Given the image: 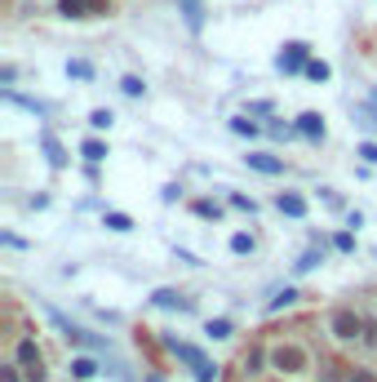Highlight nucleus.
<instances>
[{
    "label": "nucleus",
    "mask_w": 377,
    "mask_h": 382,
    "mask_svg": "<svg viewBox=\"0 0 377 382\" xmlns=\"http://www.w3.org/2000/svg\"><path fill=\"white\" fill-rule=\"evenodd\" d=\"M279 213H288V218H302V213H307V200L302 196H293V191H279Z\"/></svg>",
    "instance_id": "7"
},
{
    "label": "nucleus",
    "mask_w": 377,
    "mask_h": 382,
    "mask_svg": "<svg viewBox=\"0 0 377 382\" xmlns=\"http://www.w3.org/2000/svg\"><path fill=\"white\" fill-rule=\"evenodd\" d=\"M107 227H111V231H129V218H125V213H107Z\"/></svg>",
    "instance_id": "14"
},
{
    "label": "nucleus",
    "mask_w": 377,
    "mask_h": 382,
    "mask_svg": "<svg viewBox=\"0 0 377 382\" xmlns=\"http://www.w3.org/2000/svg\"><path fill=\"white\" fill-rule=\"evenodd\" d=\"M307 76L311 80H328V63H307Z\"/></svg>",
    "instance_id": "15"
},
{
    "label": "nucleus",
    "mask_w": 377,
    "mask_h": 382,
    "mask_svg": "<svg viewBox=\"0 0 377 382\" xmlns=\"http://www.w3.org/2000/svg\"><path fill=\"white\" fill-rule=\"evenodd\" d=\"M298 129H302L307 138H324V121H320L315 112H302V116H298Z\"/></svg>",
    "instance_id": "8"
},
{
    "label": "nucleus",
    "mask_w": 377,
    "mask_h": 382,
    "mask_svg": "<svg viewBox=\"0 0 377 382\" xmlns=\"http://www.w3.org/2000/svg\"><path fill=\"white\" fill-rule=\"evenodd\" d=\"M58 9H63L67 18H89V5H84V0H58Z\"/></svg>",
    "instance_id": "10"
},
{
    "label": "nucleus",
    "mask_w": 377,
    "mask_h": 382,
    "mask_svg": "<svg viewBox=\"0 0 377 382\" xmlns=\"http://www.w3.org/2000/svg\"><path fill=\"white\" fill-rule=\"evenodd\" d=\"M293 298H298L293 289H284V293H275V298H271V312H279V307H288V303H293Z\"/></svg>",
    "instance_id": "18"
},
{
    "label": "nucleus",
    "mask_w": 377,
    "mask_h": 382,
    "mask_svg": "<svg viewBox=\"0 0 377 382\" xmlns=\"http://www.w3.org/2000/svg\"><path fill=\"white\" fill-rule=\"evenodd\" d=\"M249 165L258 174H279V169H284V160H275V156H249Z\"/></svg>",
    "instance_id": "9"
},
{
    "label": "nucleus",
    "mask_w": 377,
    "mask_h": 382,
    "mask_svg": "<svg viewBox=\"0 0 377 382\" xmlns=\"http://www.w3.org/2000/svg\"><path fill=\"white\" fill-rule=\"evenodd\" d=\"M360 329H364V325H360L355 312H337V316H333V333H337V338H355Z\"/></svg>",
    "instance_id": "5"
},
{
    "label": "nucleus",
    "mask_w": 377,
    "mask_h": 382,
    "mask_svg": "<svg viewBox=\"0 0 377 382\" xmlns=\"http://www.w3.org/2000/svg\"><path fill=\"white\" fill-rule=\"evenodd\" d=\"M196 213H200V218H217V205H209V200H196Z\"/></svg>",
    "instance_id": "21"
},
{
    "label": "nucleus",
    "mask_w": 377,
    "mask_h": 382,
    "mask_svg": "<svg viewBox=\"0 0 377 382\" xmlns=\"http://www.w3.org/2000/svg\"><path fill=\"white\" fill-rule=\"evenodd\" d=\"M67 71H71L76 80H89V76H93V67L84 63V58H76V63H67Z\"/></svg>",
    "instance_id": "12"
},
{
    "label": "nucleus",
    "mask_w": 377,
    "mask_h": 382,
    "mask_svg": "<svg viewBox=\"0 0 377 382\" xmlns=\"http://www.w3.org/2000/svg\"><path fill=\"white\" fill-rule=\"evenodd\" d=\"M89 125H93V129H107V125H111V112H93Z\"/></svg>",
    "instance_id": "19"
},
{
    "label": "nucleus",
    "mask_w": 377,
    "mask_h": 382,
    "mask_svg": "<svg viewBox=\"0 0 377 382\" xmlns=\"http://www.w3.org/2000/svg\"><path fill=\"white\" fill-rule=\"evenodd\" d=\"M147 382H160V378H147Z\"/></svg>",
    "instance_id": "29"
},
{
    "label": "nucleus",
    "mask_w": 377,
    "mask_h": 382,
    "mask_svg": "<svg viewBox=\"0 0 377 382\" xmlns=\"http://www.w3.org/2000/svg\"><path fill=\"white\" fill-rule=\"evenodd\" d=\"M315 262H320V254H315V249H307V254H302V262H298V271H311Z\"/></svg>",
    "instance_id": "20"
},
{
    "label": "nucleus",
    "mask_w": 377,
    "mask_h": 382,
    "mask_svg": "<svg viewBox=\"0 0 377 382\" xmlns=\"http://www.w3.org/2000/svg\"><path fill=\"white\" fill-rule=\"evenodd\" d=\"M271 360H275L279 374H302V369H307V351L302 347H275Z\"/></svg>",
    "instance_id": "2"
},
{
    "label": "nucleus",
    "mask_w": 377,
    "mask_h": 382,
    "mask_svg": "<svg viewBox=\"0 0 377 382\" xmlns=\"http://www.w3.org/2000/svg\"><path fill=\"white\" fill-rule=\"evenodd\" d=\"M231 249H236V254H249V249H253V236H245V231H240L236 240H231Z\"/></svg>",
    "instance_id": "16"
},
{
    "label": "nucleus",
    "mask_w": 377,
    "mask_h": 382,
    "mask_svg": "<svg viewBox=\"0 0 377 382\" xmlns=\"http://www.w3.org/2000/svg\"><path fill=\"white\" fill-rule=\"evenodd\" d=\"M71 374H76V378H93V374H98V365H93L89 356H80V360L71 365Z\"/></svg>",
    "instance_id": "11"
},
{
    "label": "nucleus",
    "mask_w": 377,
    "mask_h": 382,
    "mask_svg": "<svg viewBox=\"0 0 377 382\" xmlns=\"http://www.w3.org/2000/svg\"><path fill=\"white\" fill-rule=\"evenodd\" d=\"M351 382H377V378L369 374V369H360V374H355V378H351Z\"/></svg>",
    "instance_id": "27"
},
{
    "label": "nucleus",
    "mask_w": 377,
    "mask_h": 382,
    "mask_svg": "<svg viewBox=\"0 0 377 382\" xmlns=\"http://www.w3.org/2000/svg\"><path fill=\"white\" fill-rule=\"evenodd\" d=\"M120 89H125V93H133V98H138V93H142V80H138V76H125V80H120Z\"/></svg>",
    "instance_id": "17"
},
{
    "label": "nucleus",
    "mask_w": 377,
    "mask_h": 382,
    "mask_svg": "<svg viewBox=\"0 0 377 382\" xmlns=\"http://www.w3.org/2000/svg\"><path fill=\"white\" fill-rule=\"evenodd\" d=\"M298 67H307V45L302 40L284 45V54H279V71H298Z\"/></svg>",
    "instance_id": "4"
},
{
    "label": "nucleus",
    "mask_w": 377,
    "mask_h": 382,
    "mask_svg": "<svg viewBox=\"0 0 377 382\" xmlns=\"http://www.w3.org/2000/svg\"><path fill=\"white\" fill-rule=\"evenodd\" d=\"M178 9H182V18H187L191 31L204 27V0H178Z\"/></svg>",
    "instance_id": "6"
},
{
    "label": "nucleus",
    "mask_w": 377,
    "mask_h": 382,
    "mask_svg": "<svg viewBox=\"0 0 377 382\" xmlns=\"http://www.w3.org/2000/svg\"><path fill=\"white\" fill-rule=\"evenodd\" d=\"M18 365H22V374H27V382H45V365H40V351H36L31 338L18 342Z\"/></svg>",
    "instance_id": "1"
},
{
    "label": "nucleus",
    "mask_w": 377,
    "mask_h": 382,
    "mask_svg": "<svg viewBox=\"0 0 377 382\" xmlns=\"http://www.w3.org/2000/svg\"><path fill=\"white\" fill-rule=\"evenodd\" d=\"M209 333H213V338H226V333H231V325H226V320H213V325H209Z\"/></svg>",
    "instance_id": "24"
},
{
    "label": "nucleus",
    "mask_w": 377,
    "mask_h": 382,
    "mask_svg": "<svg viewBox=\"0 0 377 382\" xmlns=\"http://www.w3.org/2000/svg\"><path fill=\"white\" fill-rule=\"evenodd\" d=\"M102 156H107V147H102L98 138H93V142H84V160H93V165H98Z\"/></svg>",
    "instance_id": "13"
},
{
    "label": "nucleus",
    "mask_w": 377,
    "mask_h": 382,
    "mask_svg": "<svg viewBox=\"0 0 377 382\" xmlns=\"http://www.w3.org/2000/svg\"><path fill=\"white\" fill-rule=\"evenodd\" d=\"M89 5V14H107V0H84Z\"/></svg>",
    "instance_id": "26"
},
{
    "label": "nucleus",
    "mask_w": 377,
    "mask_h": 382,
    "mask_svg": "<svg viewBox=\"0 0 377 382\" xmlns=\"http://www.w3.org/2000/svg\"><path fill=\"white\" fill-rule=\"evenodd\" d=\"M258 365H262V351H258V347H253V351L245 356V369H249V374H253V369H258Z\"/></svg>",
    "instance_id": "25"
},
{
    "label": "nucleus",
    "mask_w": 377,
    "mask_h": 382,
    "mask_svg": "<svg viewBox=\"0 0 377 382\" xmlns=\"http://www.w3.org/2000/svg\"><path fill=\"white\" fill-rule=\"evenodd\" d=\"M360 156L369 160V165H377V142H364V147H360Z\"/></svg>",
    "instance_id": "23"
},
{
    "label": "nucleus",
    "mask_w": 377,
    "mask_h": 382,
    "mask_svg": "<svg viewBox=\"0 0 377 382\" xmlns=\"http://www.w3.org/2000/svg\"><path fill=\"white\" fill-rule=\"evenodd\" d=\"M231 129H236V134H258V125H253V121H231Z\"/></svg>",
    "instance_id": "22"
},
{
    "label": "nucleus",
    "mask_w": 377,
    "mask_h": 382,
    "mask_svg": "<svg viewBox=\"0 0 377 382\" xmlns=\"http://www.w3.org/2000/svg\"><path fill=\"white\" fill-rule=\"evenodd\" d=\"M169 347H174V351H178L187 365H196V378H200V382H213V374H217V369H213L209 360H204V356H200L196 347H187V342H169Z\"/></svg>",
    "instance_id": "3"
},
{
    "label": "nucleus",
    "mask_w": 377,
    "mask_h": 382,
    "mask_svg": "<svg viewBox=\"0 0 377 382\" xmlns=\"http://www.w3.org/2000/svg\"><path fill=\"white\" fill-rule=\"evenodd\" d=\"M0 382H18V378H14V374H9V369H5V374H0Z\"/></svg>",
    "instance_id": "28"
}]
</instances>
